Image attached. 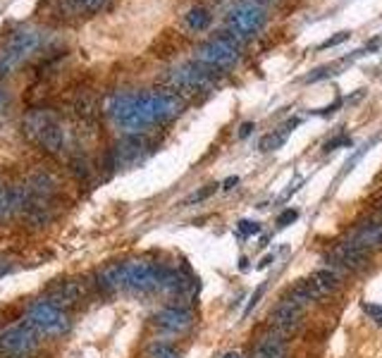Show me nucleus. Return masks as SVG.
I'll return each mask as SVG.
<instances>
[{"mask_svg":"<svg viewBox=\"0 0 382 358\" xmlns=\"http://www.w3.org/2000/svg\"><path fill=\"white\" fill-rule=\"evenodd\" d=\"M184 110V101L174 91L117 93L108 103V115L125 134H141L151 124L170 122Z\"/></svg>","mask_w":382,"mask_h":358,"instance_id":"obj_1","label":"nucleus"},{"mask_svg":"<svg viewBox=\"0 0 382 358\" xmlns=\"http://www.w3.org/2000/svg\"><path fill=\"white\" fill-rule=\"evenodd\" d=\"M24 134L46 150V153H60L65 146V129L55 112L36 108L24 115Z\"/></svg>","mask_w":382,"mask_h":358,"instance_id":"obj_2","label":"nucleus"},{"mask_svg":"<svg viewBox=\"0 0 382 358\" xmlns=\"http://www.w3.org/2000/svg\"><path fill=\"white\" fill-rule=\"evenodd\" d=\"M24 323L39 337H60L70 330V315L53 301H34L24 313Z\"/></svg>","mask_w":382,"mask_h":358,"instance_id":"obj_3","label":"nucleus"},{"mask_svg":"<svg viewBox=\"0 0 382 358\" xmlns=\"http://www.w3.org/2000/svg\"><path fill=\"white\" fill-rule=\"evenodd\" d=\"M196 62L210 70H230L239 62V39L234 34H220L196 48Z\"/></svg>","mask_w":382,"mask_h":358,"instance_id":"obj_4","label":"nucleus"},{"mask_svg":"<svg viewBox=\"0 0 382 358\" xmlns=\"http://www.w3.org/2000/svg\"><path fill=\"white\" fill-rule=\"evenodd\" d=\"M165 81L174 93H208L213 89L210 67L201 65V62H184V65L174 67L168 72Z\"/></svg>","mask_w":382,"mask_h":358,"instance_id":"obj_5","label":"nucleus"},{"mask_svg":"<svg viewBox=\"0 0 382 358\" xmlns=\"http://www.w3.org/2000/svg\"><path fill=\"white\" fill-rule=\"evenodd\" d=\"M165 268L156 266L151 261H127L122 263V289L137 294L160 292Z\"/></svg>","mask_w":382,"mask_h":358,"instance_id":"obj_6","label":"nucleus"},{"mask_svg":"<svg viewBox=\"0 0 382 358\" xmlns=\"http://www.w3.org/2000/svg\"><path fill=\"white\" fill-rule=\"evenodd\" d=\"M41 39H43V36H41L39 31H29V29L14 31V34L5 41L3 50H0V74H10V72L17 70V67L39 48Z\"/></svg>","mask_w":382,"mask_h":358,"instance_id":"obj_7","label":"nucleus"},{"mask_svg":"<svg viewBox=\"0 0 382 358\" xmlns=\"http://www.w3.org/2000/svg\"><path fill=\"white\" fill-rule=\"evenodd\" d=\"M265 24V10L258 3H239L227 12V27L237 39H251Z\"/></svg>","mask_w":382,"mask_h":358,"instance_id":"obj_8","label":"nucleus"},{"mask_svg":"<svg viewBox=\"0 0 382 358\" xmlns=\"http://www.w3.org/2000/svg\"><path fill=\"white\" fill-rule=\"evenodd\" d=\"M39 344V335L29 328L27 323L22 325H10L0 332V351L10 356H27L32 354Z\"/></svg>","mask_w":382,"mask_h":358,"instance_id":"obj_9","label":"nucleus"},{"mask_svg":"<svg viewBox=\"0 0 382 358\" xmlns=\"http://www.w3.org/2000/svg\"><path fill=\"white\" fill-rule=\"evenodd\" d=\"M148 153V141L141 134H127L122 141H117L110 150V165L112 168H127L137 165Z\"/></svg>","mask_w":382,"mask_h":358,"instance_id":"obj_10","label":"nucleus"},{"mask_svg":"<svg viewBox=\"0 0 382 358\" xmlns=\"http://www.w3.org/2000/svg\"><path fill=\"white\" fill-rule=\"evenodd\" d=\"M301 318H303L301 306L292 304L289 299L282 297L280 304H277L275 308L270 310V315H268V323H270V328L275 332H280V335H289V332H294L301 325Z\"/></svg>","mask_w":382,"mask_h":358,"instance_id":"obj_11","label":"nucleus"},{"mask_svg":"<svg viewBox=\"0 0 382 358\" xmlns=\"http://www.w3.org/2000/svg\"><path fill=\"white\" fill-rule=\"evenodd\" d=\"M153 323L158 330L168 332V335H182L194 325V313L184 306H168V308L158 310L153 315Z\"/></svg>","mask_w":382,"mask_h":358,"instance_id":"obj_12","label":"nucleus"},{"mask_svg":"<svg viewBox=\"0 0 382 358\" xmlns=\"http://www.w3.org/2000/svg\"><path fill=\"white\" fill-rule=\"evenodd\" d=\"M330 256H332V261L337 263L339 268L349 270V272H361V270H365L370 263V253L363 251V248L356 246V243H351V241L334 243Z\"/></svg>","mask_w":382,"mask_h":358,"instance_id":"obj_13","label":"nucleus"},{"mask_svg":"<svg viewBox=\"0 0 382 358\" xmlns=\"http://www.w3.org/2000/svg\"><path fill=\"white\" fill-rule=\"evenodd\" d=\"M351 243H356V246H361L363 251H378L382 248V222H363V225H359L354 232H351Z\"/></svg>","mask_w":382,"mask_h":358,"instance_id":"obj_14","label":"nucleus"},{"mask_svg":"<svg viewBox=\"0 0 382 358\" xmlns=\"http://www.w3.org/2000/svg\"><path fill=\"white\" fill-rule=\"evenodd\" d=\"M285 356H287V341L282 339L280 332L261 337L256 341L254 351H251V358H285Z\"/></svg>","mask_w":382,"mask_h":358,"instance_id":"obj_15","label":"nucleus"},{"mask_svg":"<svg viewBox=\"0 0 382 358\" xmlns=\"http://www.w3.org/2000/svg\"><path fill=\"white\" fill-rule=\"evenodd\" d=\"M96 284L98 289H103L108 294L122 292V263H110V266L98 270Z\"/></svg>","mask_w":382,"mask_h":358,"instance_id":"obj_16","label":"nucleus"},{"mask_svg":"<svg viewBox=\"0 0 382 358\" xmlns=\"http://www.w3.org/2000/svg\"><path fill=\"white\" fill-rule=\"evenodd\" d=\"M81 297V289L77 282H60L53 287V304L58 306H67V304H74L77 299Z\"/></svg>","mask_w":382,"mask_h":358,"instance_id":"obj_17","label":"nucleus"},{"mask_svg":"<svg viewBox=\"0 0 382 358\" xmlns=\"http://www.w3.org/2000/svg\"><path fill=\"white\" fill-rule=\"evenodd\" d=\"M184 22H187V27L191 31H205L210 27V22H213V14L205 8H201V5H196V8H191L189 12L184 14Z\"/></svg>","mask_w":382,"mask_h":358,"instance_id":"obj_18","label":"nucleus"},{"mask_svg":"<svg viewBox=\"0 0 382 358\" xmlns=\"http://www.w3.org/2000/svg\"><path fill=\"white\" fill-rule=\"evenodd\" d=\"M311 279L318 284V289L325 297H328V294H334L339 289V275L334 272V270H316V272L311 275Z\"/></svg>","mask_w":382,"mask_h":358,"instance_id":"obj_19","label":"nucleus"},{"mask_svg":"<svg viewBox=\"0 0 382 358\" xmlns=\"http://www.w3.org/2000/svg\"><path fill=\"white\" fill-rule=\"evenodd\" d=\"M14 210H17V206H14V191L10 186L0 184V222L8 220Z\"/></svg>","mask_w":382,"mask_h":358,"instance_id":"obj_20","label":"nucleus"},{"mask_svg":"<svg viewBox=\"0 0 382 358\" xmlns=\"http://www.w3.org/2000/svg\"><path fill=\"white\" fill-rule=\"evenodd\" d=\"M146 358H182L174 346L165 344V341H156L146 349Z\"/></svg>","mask_w":382,"mask_h":358,"instance_id":"obj_21","label":"nucleus"},{"mask_svg":"<svg viewBox=\"0 0 382 358\" xmlns=\"http://www.w3.org/2000/svg\"><path fill=\"white\" fill-rule=\"evenodd\" d=\"M285 139H287V134L282 132V134H268V137H263L261 139V150H277V148H282V143H285Z\"/></svg>","mask_w":382,"mask_h":358,"instance_id":"obj_22","label":"nucleus"},{"mask_svg":"<svg viewBox=\"0 0 382 358\" xmlns=\"http://www.w3.org/2000/svg\"><path fill=\"white\" fill-rule=\"evenodd\" d=\"M261 232V222H254V220H239L237 222V235L239 237H254Z\"/></svg>","mask_w":382,"mask_h":358,"instance_id":"obj_23","label":"nucleus"},{"mask_svg":"<svg viewBox=\"0 0 382 358\" xmlns=\"http://www.w3.org/2000/svg\"><path fill=\"white\" fill-rule=\"evenodd\" d=\"M363 310H365V315H368V318L373 320L375 325H382V304H368V301H365Z\"/></svg>","mask_w":382,"mask_h":358,"instance_id":"obj_24","label":"nucleus"},{"mask_svg":"<svg viewBox=\"0 0 382 358\" xmlns=\"http://www.w3.org/2000/svg\"><path fill=\"white\" fill-rule=\"evenodd\" d=\"M349 39V31H339V34H334V36H330V39H325L323 43L318 46V50H328V48H334V46H339L342 41H347Z\"/></svg>","mask_w":382,"mask_h":358,"instance_id":"obj_25","label":"nucleus"},{"mask_svg":"<svg viewBox=\"0 0 382 358\" xmlns=\"http://www.w3.org/2000/svg\"><path fill=\"white\" fill-rule=\"evenodd\" d=\"M330 74H334V67H318V70H313L311 74L306 77V84H313V81H320V79H325V77H330Z\"/></svg>","mask_w":382,"mask_h":358,"instance_id":"obj_26","label":"nucleus"},{"mask_svg":"<svg viewBox=\"0 0 382 358\" xmlns=\"http://www.w3.org/2000/svg\"><path fill=\"white\" fill-rule=\"evenodd\" d=\"M339 146H351V139L347 137V134H339V137H334V139H330L328 143H325V153H330V150H337Z\"/></svg>","mask_w":382,"mask_h":358,"instance_id":"obj_27","label":"nucleus"},{"mask_svg":"<svg viewBox=\"0 0 382 358\" xmlns=\"http://www.w3.org/2000/svg\"><path fill=\"white\" fill-rule=\"evenodd\" d=\"M296 217H299V210H296V208H287L280 217H277V225H280V227H287V225H292V222L296 220Z\"/></svg>","mask_w":382,"mask_h":358,"instance_id":"obj_28","label":"nucleus"},{"mask_svg":"<svg viewBox=\"0 0 382 358\" xmlns=\"http://www.w3.org/2000/svg\"><path fill=\"white\" fill-rule=\"evenodd\" d=\"M103 3H105V0H74V5H79L81 10H89V12H96V10H101Z\"/></svg>","mask_w":382,"mask_h":358,"instance_id":"obj_29","label":"nucleus"},{"mask_svg":"<svg viewBox=\"0 0 382 358\" xmlns=\"http://www.w3.org/2000/svg\"><path fill=\"white\" fill-rule=\"evenodd\" d=\"M215 189H218V184H208V186H205V189H201L199 194H194V196H191V199H189V203H194V201H203V199H208V196L213 194Z\"/></svg>","mask_w":382,"mask_h":358,"instance_id":"obj_30","label":"nucleus"},{"mask_svg":"<svg viewBox=\"0 0 382 358\" xmlns=\"http://www.w3.org/2000/svg\"><path fill=\"white\" fill-rule=\"evenodd\" d=\"M263 292H265V287H258L256 289V294H254V299L249 301V306H246V310H244V315H249L251 313V308H254V306L258 304V301H261V297H263Z\"/></svg>","mask_w":382,"mask_h":358,"instance_id":"obj_31","label":"nucleus"},{"mask_svg":"<svg viewBox=\"0 0 382 358\" xmlns=\"http://www.w3.org/2000/svg\"><path fill=\"white\" fill-rule=\"evenodd\" d=\"M254 129H256V127H254V122H244V124H241V129H239V137H241V139H246L251 132H254Z\"/></svg>","mask_w":382,"mask_h":358,"instance_id":"obj_32","label":"nucleus"},{"mask_svg":"<svg viewBox=\"0 0 382 358\" xmlns=\"http://www.w3.org/2000/svg\"><path fill=\"white\" fill-rule=\"evenodd\" d=\"M237 184H239V177H227L223 181V189H234Z\"/></svg>","mask_w":382,"mask_h":358,"instance_id":"obj_33","label":"nucleus"},{"mask_svg":"<svg viewBox=\"0 0 382 358\" xmlns=\"http://www.w3.org/2000/svg\"><path fill=\"white\" fill-rule=\"evenodd\" d=\"M272 261H275V256H265V258H263L261 263H258V268H268V266H270Z\"/></svg>","mask_w":382,"mask_h":358,"instance_id":"obj_34","label":"nucleus"},{"mask_svg":"<svg viewBox=\"0 0 382 358\" xmlns=\"http://www.w3.org/2000/svg\"><path fill=\"white\" fill-rule=\"evenodd\" d=\"M8 106V93H5V89L0 86V108H5Z\"/></svg>","mask_w":382,"mask_h":358,"instance_id":"obj_35","label":"nucleus"},{"mask_svg":"<svg viewBox=\"0 0 382 358\" xmlns=\"http://www.w3.org/2000/svg\"><path fill=\"white\" fill-rule=\"evenodd\" d=\"M223 358H244V356H241L239 351H230V354H225Z\"/></svg>","mask_w":382,"mask_h":358,"instance_id":"obj_36","label":"nucleus"}]
</instances>
